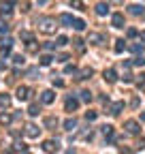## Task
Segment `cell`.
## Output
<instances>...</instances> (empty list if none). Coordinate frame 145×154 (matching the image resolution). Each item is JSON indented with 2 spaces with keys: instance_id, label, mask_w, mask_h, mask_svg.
I'll return each instance as SVG.
<instances>
[{
  "instance_id": "cell-1",
  "label": "cell",
  "mask_w": 145,
  "mask_h": 154,
  "mask_svg": "<svg viewBox=\"0 0 145 154\" xmlns=\"http://www.w3.org/2000/svg\"><path fill=\"white\" fill-rule=\"evenodd\" d=\"M56 28H58V24H56L53 17H43V20L39 22V30L45 32V34H53V32H56Z\"/></svg>"
},
{
  "instance_id": "cell-2",
  "label": "cell",
  "mask_w": 145,
  "mask_h": 154,
  "mask_svg": "<svg viewBox=\"0 0 145 154\" xmlns=\"http://www.w3.org/2000/svg\"><path fill=\"white\" fill-rule=\"evenodd\" d=\"M124 129H126V133L137 135V133L141 131V126H139V122H137V120H126V122H124Z\"/></svg>"
},
{
  "instance_id": "cell-3",
  "label": "cell",
  "mask_w": 145,
  "mask_h": 154,
  "mask_svg": "<svg viewBox=\"0 0 145 154\" xmlns=\"http://www.w3.org/2000/svg\"><path fill=\"white\" fill-rule=\"evenodd\" d=\"M17 98H19V101H28L30 98V88L28 86H19L17 88Z\"/></svg>"
},
{
  "instance_id": "cell-4",
  "label": "cell",
  "mask_w": 145,
  "mask_h": 154,
  "mask_svg": "<svg viewBox=\"0 0 145 154\" xmlns=\"http://www.w3.org/2000/svg\"><path fill=\"white\" fill-rule=\"evenodd\" d=\"M111 24H113V28H124V15L122 13H113Z\"/></svg>"
},
{
  "instance_id": "cell-5",
  "label": "cell",
  "mask_w": 145,
  "mask_h": 154,
  "mask_svg": "<svg viewBox=\"0 0 145 154\" xmlns=\"http://www.w3.org/2000/svg\"><path fill=\"white\" fill-rule=\"evenodd\" d=\"M103 77H105L107 84H113V81L117 79V73H115V69H107L105 73H103Z\"/></svg>"
},
{
  "instance_id": "cell-6",
  "label": "cell",
  "mask_w": 145,
  "mask_h": 154,
  "mask_svg": "<svg viewBox=\"0 0 145 154\" xmlns=\"http://www.w3.org/2000/svg\"><path fill=\"white\" fill-rule=\"evenodd\" d=\"M41 101H43V103H47V105L53 103V101H56V94H53V90H45V92L41 94Z\"/></svg>"
},
{
  "instance_id": "cell-7",
  "label": "cell",
  "mask_w": 145,
  "mask_h": 154,
  "mask_svg": "<svg viewBox=\"0 0 145 154\" xmlns=\"http://www.w3.org/2000/svg\"><path fill=\"white\" fill-rule=\"evenodd\" d=\"M39 133H41V129H39V126H36V124H28V126H26V135H28V137H39Z\"/></svg>"
},
{
  "instance_id": "cell-8",
  "label": "cell",
  "mask_w": 145,
  "mask_h": 154,
  "mask_svg": "<svg viewBox=\"0 0 145 154\" xmlns=\"http://www.w3.org/2000/svg\"><path fill=\"white\" fill-rule=\"evenodd\" d=\"M128 13L139 17V15H145V9H143L141 4H130V7H128Z\"/></svg>"
},
{
  "instance_id": "cell-9",
  "label": "cell",
  "mask_w": 145,
  "mask_h": 154,
  "mask_svg": "<svg viewBox=\"0 0 145 154\" xmlns=\"http://www.w3.org/2000/svg\"><path fill=\"white\" fill-rule=\"evenodd\" d=\"M43 150L45 152H56V150H60V143L58 141H45L43 143Z\"/></svg>"
},
{
  "instance_id": "cell-10",
  "label": "cell",
  "mask_w": 145,
  "mask_h": 154,
  "mask_svg": "<svg viewBox=\"0 0 145 154\" xmlns=\"http://www.w3.org/2000/svg\"><path fill=\"white\" fill-rule=\"evenodd\" d=\"M64 107H66V111H70V114H72V111H77L79 101H77V98H66V105H64Z\"/></svg>"
},
{
  "instance_id": "cell-11",
  "label": "cell",
  "mask_w": 145,
  "mask_h": 154,
  "mask_svg": "<svg viewBox=\"0 0 145 154\" xmlns=\"http://www.w3.org/2000/svg\"><path fill=\"white\" fill-rule=\"evenodd\" d=\"M100 41H103V34H98V32H90L88 43H92V45H100Z\"/></svg>"
},
{
  "instance_id": "cell-12",
  "label": "cell",
  "mask_w": 145,
  "mask_h": 154,
  "mask_svg": "<svg viewBox=\"0 0 145 154\" xmlns=\"http://www.w3.org/2000/svg\"><path fill=\"white\" fill-rule=\"evenodd\" d=\"M124 109V101H115L113 105H111V109H109V114H113V116H117V114H120Z\"/></svg>"
},
{
  "instance_id": "cell-13",
  "label": "cell",
  "mask_w": 145,
  "mask_h": 154,
  "mask_svg": "<svg viewBox=\"0 0 145 154\" xmlns=\"http://www.w3.org/2000/svg\"><path fill=\"white\" fill-rule=\"evenodd\" d=\"M96 13L100 15V17H103V15H107V13H109V7H107L105 2H98V4H96Z\"/></svg>"
},
{
  "instance_id": "cell-14",
  "label": "cell",
  "mask_w": 145,
  "mask_h": 154,
  "mask_svg": "<svg viewBox=\"0 0 145 154\" xmlns=\"http://www.w3.org/2000/svg\"><path fill=\"white\" fill-rule=\"evenodd\" d=\"M70 28H75V30H85V22L83 20H72V26H70Z\"/></svg>"
},
{
  "instance_id": "cell-15",
  "label": "cell",
  "mask_w": 145,
  "mask_h": 154,
  "mask_svg": "<svg viewBox=\"0 0 145 154\" xmlns=\"http://www.w3.org/2000/svg\"><path fill=\"white\" fill-rule=\"evenodd\" d=\"M13 122V116H9V114H0V124L2 126H9Z\"/></svg>"
},
{
  "instance_id": "cell-16",
  "label": "cell",
  "mask_w": 145,
  "mask_h": 154,
  "mask_svg": "<svg viewBox=\"0 0 145 154\" xmlns=\"http://www.w3.org/2000/svg\"><path fill=\"white\" fill-rule=\"evenodd\" d=\"M77 126V120L75 118H68V120H64V131H72Z\"/></svg>"
},
{
  "instance_id": "cell-17",
  "label": "cell",
  "mask_w": 145,
  "mask_h": 154,
  "mask_svg": "<svg viewBox=\"0 0 145 154\" xmlns=\"http://www.w3.org/2000/svg\"><path fill=\"white\" fill-rule=\"evenodd\" d=\"M103 135H105L107 139H111V137H113V126H111V124H105V126H103Z\"/></svg>"
},
{
  "instance_id": "cell-18",
  "label": "cell",
  "mask_w": 145,
  "mask_h": 154,
  "mask_svg": "<svg viewBox=\"0 0 145 154\" xmlns=\"http://www.w3.org/2000/svg\"><path fill=\"white\" fill-rule=\"evenodd\" d=\"M51 60H53V58L49 56V54H45V56H41V58H39L41 67H49V64H51Z\"/></svg>"
},
{
  "instance_id": "cell-19",
  "label": "cell",
  "mask_w": 145,
  "mask_h": 154,
  "mask_svg": "<svg viewBox=\"0 0 145 154\" xmlns=\"http://www.w3.org/2000/svg\"><path fill=\"white\" fill-rule=\"evenodd\" d=\"M130 49H132L134 54H141V51L145 49V43H141V41H139V43H132V45H130Z\"/></svg>"
},
{
  "instance_id": "cell-20",
  "label": "cell",
  "mask_w": 145,
  "mask_h": 154,
  "mask_svg": "<svg viewBox=\"0 0 145 154\" xmlns=\"http://www.w3.org/2000/svg\"><path fill=\"white\" fill-rule=\"evenodd\" d=\"M60 22L64 24V26H72V17H70L68 13H62V15H60Z\"/></svg>"
},
{
  "instance_id": "cell-21",
  "label": "cell",
  "mask_w": 145,
  "mask_h": 154,
  "mask_svg": "<svg viewBox=\"0 0 145 154\" xmlns=\"http://www.w3.org/2000/svg\"><path fill=\"white\" fill-rule=\"evenodd\" d=\"M11 105V96L9 94H0V107H9Z\"/></svg>"
},
{
  "instance_id": "cell-22",
  "label": "cell",
  "mask_w": 145,
  "mask_h": 154,
  "mask_svg": "<svg viewBox=\"0 0 145 154\" xmlns=\"http://www.w3.org/2000/svg\"><path fill=\"white\" fill-rule=\"evenodd\" d=\"M0 13H2V17H4V15H6V17L11 15V2H6V4L0 7Z\"/></svg>"
},
{
  "instance_id": "cell-23",
  "label": "cell",
  "mask_w": 145,
  "mask_h": 154,
  "mask_svg": "<svg viewBox=\"0 0 145 154\" xmlns=\"http://www.w3.org/2000/svg\"><path fill=\"white\" fill-rule=\"evenodd\" d=\"M124 49H126V43H124L122 39H120V41H115V54H122Z\"/></svg>"
},
{
  "instance_id": "cell-24",
  "label": "cell",
  "mask_w": 145,
  "mask_h": 154,
  "mask_svg": "<svg viewBox=\"0 0 145 154\" xmlns=\"http://www.w3.org/2000/svg\"><path fill=\"white\" fill-rule=\"evenodd\" d=\"M39 111H41V107L36 105V103H32V105L28 107V114H30V116H39Z\"/></svg>"
},
{
  "instance_id": "cell-25",
  "label": "cell",
  "mask_w": 145,
  "mask_h": 154,
  "mask_svg": "<svg viewBox=\"0 0 145 154\" xmlns=\"http://www.w3.org/2000/svg\"><path fill=\"white\" fill-rule=\"evenodd\" d=\"M81 101H92V92H90V90H81Z\"/></svg>"
},
{
  "instance_id": "cell-26",
  "label": "cell",
  "mask_w": 145,
  "mask_h": 154,
  "mask_svg": "<svg viewBox=\"0 0 145 154\" xmlns=\"http://www.w3.org/2000/svg\"><path fill=\"white\" fill-rule=\"evenodd\" d=\"M45 126H51V129H56V126H58V120H56V118H45Z\"/></svg>"
},
{
  "instance_id": "cell-27",
  "label": "cell",
  "mask_w": 145,
  "mask_h": 154,
  "mask_svg": "<svg viewBox=\"0 0 145 154\" xmlns=\"http://www.w3.org/2000/svg\"><path fill=\"white\" fill-rule=\"evenodd\" d=\"M92 75H94V71H92V69H83V71H81V79H90Z\"/></svg>"
},
{
  "instance_id": "cell-28",
  "label": "cell",
  "mask_w": 145,
  "mask_h": 154,
  "mask_svg": "<svg viewBox=\"0 0 145 154\" xmlns=\"http://www.w3.org/2000/svg\"><path fill=\"white\" fill-rule=\"evenodd\" d=\"M96 118H98V114H96V111H88V114H85V120H88V122H94Z\"/></svg>"
},
{
  "instance_id": "cell-29",
  "label": "cell",
  "mask_w": 145,
  "mask_h": 154,
  "mask_svg": "<svg viewBox=\"0 0 145 154\" xmlns=\"http://www.w3.org/2000/svg\"><path fill=\"white\" fill-rule=\"evenodd\" d=\"M70 7H75V9H83V2H81V0H70Z\"/></svg>"
},
{
  "instance_id": "cell-30",
  "label": "cell",
  "mask_w": 145,
  "mask_h": 154,
  "mask_svg": "<svg viewBox=\"0 0 145 154\" xmlns=\"http://www.w3.org/2000/svg\"><path fill=\"white\" fill-rule=\"evenodd\" d=\"M130 62H132L134 67H141V64H145V60H143V58H132Z\"/></svg>"
},
{
  "instance_id": "cell-31",
  "label": "cell",
  "mask_w": 145,
  "mask_h": 154,
  "mask_svg": "<svg viewBox=\"0 0 145 154\" xmlns=\"http://www.w3.org/2000/svg\"><path fill=\"white\" fill-rule=\"evenodd\" d=\"M72 43L77 45V49H79V51H83V49H85V47H83V41H81V39H75Z\"/></svg>"
},
{
  "instance_id": "cell-32",
  "label": "cell",
  "mask_w": 145,
  "mask_h": 154,
  "mask_svg": "<svg viewBox=\"0 0 145 154\" xmlns=\"http://www.w3.org/2000/svg\"><path fill=\"white\" fill-rule=\"evenodd\" d=\"M0 43H2V45H6V47H11V45H13V39H11V37H4Z\"/></svg>"
},
{
  "instance_id": "cell-33",
  "label": "cell",
  "mask_w": 145,
  "mask_h": 154,
  "mask_svg": "<svg viewBox=\"0 0 145 154\" xmlns=\"http://www.w3.org/2000/svg\"><path fill=\"white\" fill-rule=\"evenodd\" d=\"M139 88H145V71L139 75Z\"/></svg>"
},
{
  "instance_id": "cell-34",
  "label": "cell",
  "mask_w": 145,
  "mask_h": 154,
  "mask_svg": "<svg viewBox=\"0 0 145 154\" xmlns=\"http://www.w3.org/2000/svg\"><path fill=\"white\" fill-rule=\"evenodd\" d=\"M13 62H15V64H24V56H19V54L13 56Z\"/></svg>"
},
{
  "instance_id": "cell-35",
  "label": "cell",
  "mask_w": 145,
  "mask_h": 154,
  "mask_svg": "<svg viewBox=\"0 0 145 154\" xmlns=\"http://www.w3.org/2000/svg\"><path fill=\"white\" fill-rule=\"evenodd\" d=\"M22 39H24V41H32V32H26V30H24V32H22Z\"/></svg>"
},
{
  "instance_id": "cell-36",
  "label": "cell",
  "mask_w": 145,
  "mask_h": 154,
  "mask_svg": "<svg viewBox=\"0 0 145 154\" xmlns=\"http://www.w3.org/2000/svg\"><path fill=\"white\" fill-rule=\"evenodd\" d=\"M64 73H66V75L75 73V67H72V64H66V67H64Z\"/></svg>"
},
{
  "instance_id": "cell-37",
  "label": "cell",
  "mask_w": 145,
  "mask_h": 154,
  "mask_svg": "<svg viewBox=\"0 0 145 154\" xmlns=\"http://www.w3.org/2000/svg\"><path fill=\"white\" fill-rule=\"evenodd\" d=\"M122 79L126 81V84H130V81H132V75H130V73H124V75H122Z\"/></svg>"
},
{
  "instance_id": "cell-38",
  "label": "cell",
  "mask_w": 145,
  "mask_h": 154,
  "mask_svg": "<svg viewBox=\"0 0 145 154\" xmlns=\"http://www.w3.org/2000/svg\"><path fill=\"white\" fill-rule=\"evenodd\" d=\"M66 43H68L66 37H58V43H56V45H66Z\"/></svg>"
},
{
  "instance_id": "cell-39",
  "label": "cell",
  "mask_w": 145,
  "mask_h": 154,
  "mask_svg": "<svg viewBox=\"0 0 145 154\" xmlns=\"http://www.w3.org/2000/svg\"><path fill=\"white\" fill-rule=\"evenodd\" d=\"M126 34H128V37H137V28H128Z\"/></svg>"
},
{
  "instance_id": "cell-40",
  "label": "cell",
  "mask_w": 145,
  "mask_h": 154,
  "mask_svg": "<svg viewBox=\"0 0 145 154\" xmlns=\"http://www.w3.org/2000/svg\"><path fill=\"white\" fill-rule=\"evenodd\" d=\"M9 32V26L6 24H0V34H6Z\"/></svg>"
},
{
  "instance_id": "cell-41",
  "label": "cell",
  "mask_w": 145,
  "mask_h": 154,
  "mask_svg": "<svg viewBox=\"0 0 145 154\" xmlns=\"http://www.w3.org/2000/svg\"><path fill=\"white\" fill-rule=\"evenodd\" d=\"M53 86H56V88H62V86H64V81H62V79H53Z\"/></svg>"
},
{
  "instance_id": "cell-42",
  "label": "cell",
  "mask_w": 145,
  "mask_h": 154,
  "mask_svg": "<svg viewBox=\"0 0 145 154\" xmlns=\"http://www.w3.org/2000/svg\"><path fill=\"white\" fill-rule=\"evenodd\" d=\"M66 60H68L66 54H60V56H58V62H66Z\"/></svg>"
},
{
  "instance_id": "cell-43",
  "label": "cell",
  "mask_w": 145,
  "mask_h": 154,
  "mask_svg": "<svg viewBox=\"0 0 145 154\" xmlns=\"http://www.w3.org/2000/svg\"><path fill=\"white\" fill-rule=\"evenodd\" d=\"M137 148H141V150L145 148V139H141V141H137Z\"/></svg>"
},
{
  "instance_id": "cell-44",
  "label": "cell",
  "mask_w": 145,
  "mask_h": 154,
  "mask_svg": "<svg viewBox=\"0 0 145 154\" xmlns=\"http://www.w3.org/2000/svg\"><path fill=\"white\" fill-rule=\"evenodd\" d=\"M36 2H39V4H47V0H36Z\"/></svg>"
},
{
  "instance_id": "cell-45",
  "label": "cell",
  "mask_w": 145,
  "mask_h": 154,
  "mask_svg": "<svg viewBox=\"0 0 145 154\" xmlns=\"http://www.w3.org/2000/svg\"><path fill=\"white\" fill-rule=\"evenodd\" d=\"M141 41H145V30H143V32H141Z\"/></svg>"
},
{
  "instance_id": "cell-46",
  "label": "cell",
  "mask_w": 145,
  "mask_h": 154,
  "mask_svg": "<svg viewBox=\"0 0 145 154\" xmlns=\"http://www.w3.org/2000/svg\"><path fill=\"white\" fill-rule=\"evenodd\" d=\"M141 120H143V122H145V111H143V114H141Z\"/></svg>"
}]
</instances>
